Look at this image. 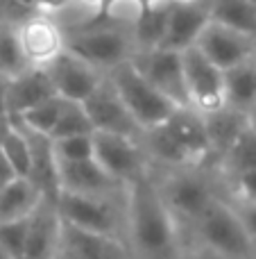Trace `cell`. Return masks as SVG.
<instances>
[{
    "mask_svg": "<svg viewBox=\"0 0 256 259\" xmlns=\"http://www.w3.org/2000/svg\"><path fill=\"white\" fill-rule=\"evenodd\" d=\"M113 3H116V0H102V12H100V16H104V14L109 12V7H111ZM100 16H98V18H100Z\"/></svg>",
    "mask_w": 256,
    "mask_h": 259,
    "instance_id": "74e56055",
    "label": "cell"
},
{
    "mask_svg": "<svg viewBox=\"0 0 256 259\" xmlns=\"http://www.w3.org/2000/svg\"><path fill=\"white\" fill-rule=\"evenodd\" d=\"M43 200L41 191L27 178H16L0 189V223L25 219Z\"/></svg>",
    "mask_w": 256,
    "mask_h": 259,
    "instance_id": "7402d4cb",
    "label": "cell"
},
{
    "mask_svg": "<svg viewBox=\"0 0 256 259\" xmlns=\"http://www.w3.org/2000/svg\"><path fill=\"white\" fill-rule=\"evenodd\" d=\"M107 77L113 84V89L118 91L120 100L125 103L127 112L132 114V118L139 123V127L143 132L166 123L179 109L172 100H168L161 91H157L141 75L139 68L132 64V59L111 68L107 73Z\"/></svg>",
    "mask_w": 256,
    "mask_h": 259,
    "instance_id": "277c9868",
    "label": "cell"
},
{
    "mask_svg": "<svg viewBox=\"0 0 256 259\" xmlns=\"http://www.w3.org/2000/svg\"><path fill=\"white\" fill-rule=\"evenodd\" d=\"M7 84H9V80L0 75V127L7 125V121H9V112H7Z\"/></svg>",
    "mask_w": 256,
    "mask_h": 259,
    "instance_id": "e575fe53",
    "label": "cell"
},
{
    "mask_svg": "<svg viewBox=\"0 0 256 259\" xmlns=\"http://www.w3.org/2000/svg\"><path fill=\"white\" fill-rule=\"evenodd\" d=\"M59 221L57 207L52 200H41L39 207L30 216L25 248L21 259H54L59 250Z\"/></svg>",
    "mask_w": 256,
    "mask_h": 259,
    "instance_id": "2e32d148",
    "label": "cell"
},
{
    "mask_svg": "<svg viewBox=\"0 0 256 259\" xmlns=\"http://www.w3.org/2000/svg\"><path fill=\"white\" fill-rule=\"evenodd\" d=\"M57 161H80L93 157V134H75V137L50 139Z\"/></svg>",
    "mask_w": 256,
    "mask_h": 259,
    "instance_id": "f1b7e54d",
    "label": "cell"
},
{
    "mask_svg": "<svg viewBox=\"0 0 256 259\" xmlns=\"http://www.w3.org/2000/svg\"><path fill=\"white\" fill-rule=\"evenodd\" d=\"M209 18L213 23L256 39V3L254 0H209Z\"/></svg>",
    "mask_w": 256,
    "mask_h": 259,
    "instance_id": "603a6c76",
    "label": "cell"
},
{
    "mask_svg": "<svg viewBox=\"0 0 256 259\" xmlns=\"http://www.w3.org/2000/svg\"><path fill=\"white\" fill-rule=\"evenodd\" d=\"M0 259H12V255H9V252L5 250L3 246H0Z\"/></svg>",
    "mask_w": 256,
    "mask_h": 259,
    "instance_id": "ab89813d",
    "label": "cell"
},
{
    "mask_svg": "<svg viewBox=\"0 0 256 259\" xmlns=\"http://www.w3.org/2000/svg\"><path fill=\"white\" fill-rule=\"evenodd\" d=\"M63 48L107 75L136 55L132 27L109 18H93L63 30Z\"/></svg>",
    "mask_w": 256,
    "mask_h": 259,
    "instance_id": "7a4b0ae2",
    "label": "cell"
},
{
    "mask_svg": "<svg viewBox=\"0 0 256 259\" xmlns=\"http://www.w3.org/2000/svg\"><path fill=\"white\" fill-rule=\"evenodd\" d=\"M154 155L172 164H195L211 155L204 118L193 107H179L166 123L145 130Z\"/></svg>",
    "mask_w": 256,
    "mask_h": 259,
    "instance_id": "3957f363",
    "label": "cell"
},
{
    "mask_svg": "<svg viewBox=\"0 0 256 259\" xmlns=\"http://www.w3.org/2000/svg\"><path fill=\"white\" fill-rule=\"evenodd\" d=\"M204 118V127H207V137L209 143H211V150L222 152L229 148V143L247 127V116L231 107H220L216 112L202 114Z\"/></svg>",
    "mask_w": 256,
    "mask_h": 259,
    "instance_id": "cb8c5ba5",
    "label": "cell"
},
{
    "mask_svg": "<svg viewBox=\"0 0 256 259\" xmlns=\"http://www.w3.org/2000/svg\"><path fill=\"white\" fill-rule=\"evenodd\" d=\"M225 105L247 116L256 105V55L225 71Z\"/></svg>",
    "mask_w": 256,
    "mask_h": 259,
    "instance_id": "ffe728a7",
    "label": "cell"
},
{
    "mask_svg": "<svg viewBox=\"0 0 256 259\" xmlns=\"http://www.w3.org/2000/svg\"><path fill=\"white\" fill-rule=\"evenodd\" d=\"M61 107H63V98H59V96H52V98L43 100V103L36 105V107L23 112L21 116H9V118L18 121L21 125H25L27 130H34V132L50 137L52 127L57 125V121H59Z\"/></svg>",
    "mask_w": 256,
    "mask_h": 259,
    "instance_id": "4316f807",
    "label": "cell"
},
{
    "mask_svg": "<svg viewBox=\"0 0 256 259\" xmlns=\"http://www.w3.org/2000/svg\"><path fill=\"white\" fill-rule=\"evenodd\" d=\"M184 84L188 105L200 114H209L225 107V71L207 59L195 46L181 50Z\"/></svg>",
    "mask_w": 256,
    "mask_h": 259,
    "instance_id": "8992f818",
    "label": "cell"
},
{
    "mask_svg": "<svg viewBox=\"0 0 256 259\" xmlns=\"http://www.w3.org/2000/svg\"><path fill=\"white\" fill-rule=\"evenodd\" d=\"M43 68L54 87V94L59 98L73 100V103H84L98 89L100 82L104 80L102 71H98L95 66H91L89 62H84L77 55L68 53L66 48Z\"/></svg>",
    "mask_w": 256,
    "mask_h": 259,
    "instance_id": "9c48e42d",
    "label": "cell"
},
{
    "mask_svg": "<svg viewBox=\"0 0 256 259\" xmlns=\"http://www.w3.org/2000/svg\"><path fill=\"white\" fill-rule=\"evenodd\" d=\"M27 68L16 34V23L0 21V75L12 80Z\"/></svg>",
    "mask_w": 256,
    "mask_h": 259,
    "instance_id": "484cf974",
    "label": "cell"
},
{
    "mask_svg": "<svg viewBox=\"0 0 256 259\" xmlns=\"http://www.w3.org/2000/svg\"><path fill=\"white\" fill-rule=\"evenodd\" d=\"M16 178H21V175L14 170V166L9 164V159L3 155V150H0V189L7 187V184L14 182Z\"/></svg>",
    "mask_w": 256,
    "mask_h": 259,
    "instance_id": "836d02e7",
    "label": "cell"
},
{
    "mask_svg": "<svg viewBox=\"0 0 256 259\" xmlns=\"http://www.w3.org/2000/svg\"><path fill=\"white\" fill-rule=\"evenodd\" d=\"M234 184H236V193L240 196V200L245 205H256V168L236 175Z\"/></svg>",
    "mask_w": 256,
    "mask_h": 259,
    "instance_id": "4dcf8cb0",
    "label": "cell"
},
{
    "mask_svg": "<svg viewBox=\"0 0 256 259\" xmlns=\"http://www.w3.org/2000/svg\"><path fill=\"white\" fill-rule=\"evenodd\" d=\"M16 34L27 66H48L63 50V27L52 14H27L16 23Z\"/></svg>",
    "mask_w": 256,
    "mask_h": 259,
    "instance_id": "52a82bcc",
    "label": "cell"
},
{
    "mask_svg": "<svg viewBox=\"0 0 256 259\" xmlns=\"http://www.w3.org/2000/svg\"><path fill=\"white\" fill-rule=\"evenodd\" d=\"M170 214L177 219L198 223L202 214L216 200L209 184L198 175H177L168 182L166 193H161Z\"/></svg>",
    "mask_w": 256,
    "mask_h": 259,
    "instance_id": "9a60e30c",
    "label": "cell"
},
{
    "mask_svg": "<svg viewBox=\"0 0 256 259\" xmlns=\"http://www.w3.org/2000/svg\"><path fill=\"white\" fill-rule=\"evenodd\" d=\"M54 207H57V214L63 223H71L82 230H91V232L116 234V214L102 196L59 191L54 198Z\"/></svg>",
    "mask_w": 256,
    "mask_h": 259,
    "instance_id": "7c38bea8",
    "label": "cell"
},
{
    "mask_svg": "<svg viewBox=\"0 0 256 259\" xmlns=\"http://www.w3.org/2000/svg\"><path fill=\"white\" fill-rule=\"evenodd\" d=\"M84 109L89 114V121L93 125V132H107V134H120V137L136 139L143 134L139 123L127 112L125 103L120 100L118 91L104 75V80L98 84V89L84 100Z\"/></svg>",
    "mask_w": 256,
    "mask_h": 259,
    "instance_id": "8fae6325",
    "label": "cell"
},
{
    "mask_svg": "<svg viewBox=\"0 0 256 259\" xmlns=\"http://www.w3.org/2000/svg\"><path fill=\"white\" fill-rule=\"evenodd\" d=\"M198 232L207 243V250L222 259H254L256 248L249 239L238 211L220 200H213L211 207L198 221Z\"/></svg>",
    "mask_w": 256,
    "mask_h": 259,
    "instance_id": "5b68a950",
    "label": "cell"
},
{
    "mask_svg": "<svg viewBox=\"0 0 256 259\" xmlns=\"http://www.w3.org/2000/svg\"><path fill=\"white\" fill-rule=\"evenodd\" d=\"M247 125H249V127H252L254 132H256V105L252 107V112L247 114Z\"/></svg>",
    "mask_w": 256,
    "mask_h": 259,
    "instance_id": "8d00e7d4",
    "label": "cell"
},
{
    "mask_svg": "<svg viewBox=\"0 0 256 259\" xmlns=\"http://www.w3.org/2000/svg\"><path fill=\"white\" fill-rule=\"evenodd\" d=\"M27 12H45V14H59L71 5V0H16Z\"/></svg>",
    "mask_w": 256,
    "mask_h": 259,
    "instance_id": "1f68e13d",
    "label": "cell"
},
{
    "mask_svg": "<svg viewBox=\"0 0 256 259\" xmlns=\"http://www.w3.org/2000/svg\"><path fill=\"white\" fill-rule=\"evenodd\" d=\"M75 134H93V125L89 121V114H86L84 105L63 98L61 114H59L57 125L50 132V139L75 137Z\"/></svg>",
    "mask_w": 256,
    "mask_h": 259,
    "instance_id": "83f0119b",
    "label": "cell"
},
{
    "mask_svg": "<svg viewBox=\"0 0 256 259\" xmlns=\"http://www.w3.org/2000/svg\"><path fill=\"white\" fill-rule=\"evenodd\" d=\"M93 159L118 184H130L143 175V155L136 146V139L93 132Z\"/></svg>",
    "mask_w": 256,
    "mask_h": 259,
    "instance_id": "30bf717a",
    "label": "cell"
},
{
    "mask_svg": "<svg viewBox=\"0 0 256 259\" xmlns=\"http://www.w3.org/2000/svg\"><path fill=\"white\" fill-rule=\"evenodd\" d=\"M54 87L43 66H27L23 73L12 77L7 84V112L9 116H21L23 112L52 98Z\"/></svg>",
    "mask_w": 256,
    "mask_h": 259,
    "instance_id": "ac0fdd59",
    "label": "cell"
},
{
    "mask_svg": "<svg viewBox=\"0 0 256 259\" xmlns=\"http://www.w3.org/2000/svg\"><path fill=\"white\" fill-rule=\"evenodd\" d=\"M195 48L207 59H211L220 71H227V68L254 57L256 39L247 34H240L236 30H229V27L220 25V23L209 21L207 27L202 30V34L195 41Z\"/></svg>",
    "mask_w": 256,
    "mask_h": 259,
    "instance_id": "4fadbf2b",
    "label": "cell"
},
{
    "mask_svg": "<svg viewBox=\"0 0 256 259\" xmlns=\"http://www.w3.org/2000/svg\"><path fill=\"white\" fill-rule=\"evenodd\" d=\"M222 166L231 178L256 168V132L249 125L222 152Z\"/></svg>",
    "mask_w": 256,
    "mask_h": 259,
    "instance_id": "d4e9b609",
    "label": "cell"
},
{
    "mask_svg": "<svg viewBox=\"0 0 256 259\" xmlns=\"http://www.w3.org/2000/svg\"><path fill=\"white\" fill-rule=\"evenodd\" d=\"M30 216L0 223V246L12 255V259L23 257V248H25V239H27V228H30Z\"/></svg>",
    "mask_w": 256,
    "mask_h": 259,
    "instance_id": "f546056e",
    "label": "cell"
},
{
    "mask_svg": "<svg viewBox=\"0 0 256 259\" xmlns=\"http://www.w3.org/2000/svg\"><path fill=\"white\" fill-rule=\"evenodd\" d=\"M132 241L141 259H179L175 216L145 175L127 184Z\"/></svg>",
    "mask_w": 256,
    "mask_h": 259,
    "instance_id": "6da1fadb",
    "label": "cell"
},
{
    "mask_svg": "<svg viewBox=\"0 0 256 259\" xmlns=\"http://www.w3.org/2000/svg\"><path fill=\"white\" fill-rule=\"evenodd\" d=\"M57 182L59 191L86 193V196H104L118 184L104 173V168L93 157L80 161H57Z\"/></svg>",
    "mask_w": 256,
    "mask_h": 259,
    "instance_id": "d6986e66",
    "label": "cell"
},
{
    "mask_svg": "<svg viewBox=\"0 0 256 259\" xmlns=\"http://www.w3.org/2000/svg\"><path fill=\"white\" fill-rule=\"evenodd\" d=\"M134 3L139 5L141 9H145V7H150V5H152V3H157V0H134Z\"/></svg>",
    "mask_w": 256,
    "mask_h": 259,
    "instance_id": "f35d334b",
    "label": "cell"
},
{
    "mask_svg": "<svg viewBox=\"0 0 256 259\" xmlns=\"http://www.w3.org/2000/svg\"><path fill=\"white\" fill-rule=\"evenodd\" d=\"M240 219H243L245 228L249 232V239H252L254 248H256V205H245V211H238Z\"/></svg>",
    "mask_w": 256,
    "mask_h": 259,
    "instance_id": "d6a6232c",
    "label": "cell"
},
{
    "mask_svg": "<svg viewBox=\"0 0 256 259\" xmlns=\"http://www.w3.org/2000/svg\"><path fill=\"white\" fill-rule=\"evenodd\" d=\"M132 64L139 68V73L154 89L161 91L177 107H190L188 94H186V84H184L181 53H177V50H166V48L136 53L134 57H132Z\"/></svg>",
    "mask_w": 256,
    "mask_h": 259,
    "instance_id": "ba28073f",
    "label": "cell"
},
{
    "mask_svg": "<svg viewBox=\"0 0 256 259\" xmlns=\"http://www.w3.org/2000/svg\"><path fill=\"white\" fill-rule=\"evenodd\" d=\"M59 243L77 259H130L125 246L113 234L91 232V230L75 228L63 221L59 228Z\"/></svg>",
    "mask_w": 256,
    "mask_h": 259,
    "instance_id": "e0dca14e",
    "label": "cell"
},
{
    "mask_svg": "<svg viewBox=\"0 0 256 259\" xmlns=\"http://www.w3.org/2000/svg\"><path fill=\"white\" fill-rule=\"evenodd\" d=\"M254 3H256V0H254Z\"/></svg>",
    "mask_w": 256,
    "mask_h": 259,
    "instance_id": "60d3db41",
    "label": "cell"
},
{
    "mask_svg": "<svg viewBox=\"0 0 256 259\" xmlns=\"http://www.w3.org/2000/svg\"><path fill=\"white\" fill-rule=\"evenodd\" d=\"M209 21H211L209 0H170L168 3V30L161 48L181 53L195 46Z\"/></svg>",
    "mask_w": 256,
    "mask_h": 259,
    "instance_id": "5bb4252c",
    "label": "cell"
},
{
    "mask_svg": "<svg viewBox=\"0 0 256 259\" xmlns=\"http://www.w3.org/2000/svg\"><path fill=\"white\" fill-rule=\"evenodd\" d=\"M54 259H77L73 252H68L66 248H61V243H59V250H57V255H54Z\"/></svg>",
    "mask_w": 256,
    "mask_h": 259,
    "instance_id": "d590c367",
    "label": "cell"
},
{
    "mask_svg": "<svg viewBox=\"0 0 256 259\" xmlns=\"http://www.w3.org/2000/svg\"><path fill=\"white\" fill-rule=\"evenodd\" d=\"M168 3L170 0H157L150 7L141 9L132 25V36H134L136 53H148L163 46L168 30Z\"/></svg>",
    "mask_w": 256,
    "mask_h": 259,
    "instance_id": "44dd1931",
    "label": "cell"
}]
</instances>
